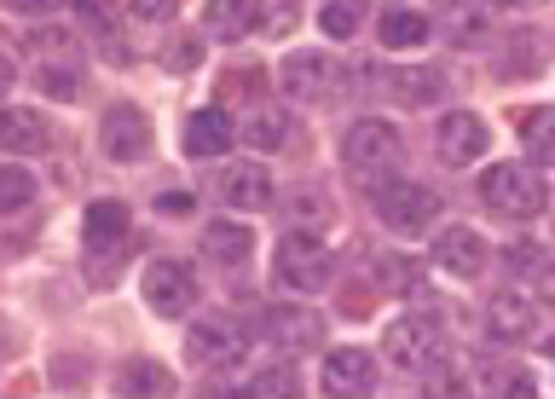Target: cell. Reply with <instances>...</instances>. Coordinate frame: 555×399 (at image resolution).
<instances>
[{
	"instance_id": "cell-1",
	"label": "cell",
	"mask_w": 555,
	"mask_h": 399,
	"mask_svg": "<svg viewBox=\"0 0 555 399\" xmlns=\"http://www.w3.org/2000/svg\"><path fill=\"white\" fill-rule=\"evenodd\" d=\"M480 203L503 220H532V215H544L550 185L532 163H492L480 173Z\"/></svg>"
},
{
	"instance_id": "cell-2",
	"label": "cell",
	"mask_w": 555,
	"mask_h": 399,
	"mask_svg": "<svg viewBox=\"0 0 555 399\" xmlns=\"http://www.w3.org/2000/svg\"><path fill=\"white\" fill-rule=\"evenodd\" d=\"M272 278H278V289H289V295L330 289L336 255H330V243L312 237V232H284L278 237V255H272Z\"/></svg>"
},
{
	"instance_id": "cell-3",
	"label": "cell",
	"mask_w": 555,
	"mask_h": 399,
	"mask_svg": "<svg viewBox=\"0 0 555 399\" xmlns=\"http://www.w3.org/2000/svg\"><path fill=\"white\" fill-rule=\"evenodd\" d=\"M382 359L393 364V371H440L446 364V324H434L428 312H405V319L388 324V336H382Z\"/></svg>"
},
{
	"instance_id": "cell-4",
	"label": "cell",
	"mask_w": 555,
	"mask_h": 399,
	"mask_svg": "<svg viewBox=\"0 0 555 399\" xmlns=\"http://www.w3.org/2000/svg\"><path fill=\"white\" fill-rule=\"evenodd\" d=\"M371 208L388 232H428L440 220V191H428L416 180H382L371 185Z\"/></svg>"
},
{
	"instance_id": "cell-5",
	"label": "cell",
	"mask_w": 555,
	"mask_h": 399,
	"mask_svg": "<svg viewBox=\"0 0 555 399\" xmlns=\"http://www.w3.org/2000/svg\"><path fill=\"white\" fill-rule=\"evenodd\" d=\"M341 163H347V173H359V180L382 185V180H388V168L399 163V133H393V121H376V116L353 121V128H347V139H341Z\"/></svg>"
},
{
	"instance_id": "cell-6",
	"label": "cell",
	"mask_w": 555,
	"mask_h": 399,
	"mask_svg": "<svg viewBox=\"0 0 555 399\" xmlns=\"http://www.w3.org/2000/svg\"><path fill=\"white\" fill-rule=\"evenodd\" d=\"M139 289H145V307L163 312V319H185L191 301H197V278H191V267H185V260H173V255L145 260Z\"/></svg>"
},
{
	"instance_id": "cell-7",
	"label": "cell",
	"mask_w": 555,
	"mask_h": 399,
	"mask_svg": "<svg viewBox=\"0 0 555 399\" xmlns=\"http://www.w3.org/2000/svg\"><path fill=\"white\" fill-rule=\"evenodd\" d=\"M243 353H249V336L232 319H197L185 330V359L197 371H237Z\"/></svg>"
},
{
	"instance_id": "cell-8",
	"label": "cell",
	"mask_w": 555,
	"mask_h": 399,
	"mask_svg": "<svg viewBox=\"0 0 555 399\" xmlns=\"http://www.w3.org/2000/svg\"><path fill=\"white\" fill-rule=\"evenodd\" d=\"M336 81H341V69L330 64V52H289L284 69H278V87H284V99L295 104H324V99H336Z\"/></svg>"
},
{
	"instance_id": "cell-9",
	"label": "cell",
	"mask_w": 555,
	"mask_h": 399,
	"mask_svg": "<svg viewBox=\"0 0 555 399\" xmlns=\"http://www.w3.org/2000/svg\"><path fill=\"white\" fill-rule=\"evenodd\" d=\"M376 353L364 347H330L324 353V371H319V388L330 399H371L376 394Z\"/></svg>"
},
{
	"instance_id": "cell-10",
	"label": "cell",
	"mask_w": 555,
	"mask_h": 399,
	"mask_svg": "<svg viewBox=\"0 0 555 399\" xmlns=\"http://www.w3.org/2000/svg\"><path fill=\"white\" fill-rule=\"evenodd\" d=\"M99 151L111 156V163H139V156L151 151V121L139 104H111L99 121Z\"/></svg>"
},
{
	"instance_id": "cell-11",
	"label": "cell",
	"mask_w": 555,
	"mask_h": 399,
	"mask_svg": "<svg viewBox=\"0 0 555 399\" xmlns=\"http://www.w3.org/2000/svg\"><path fill=\"white\" fill-rule=\"evenodd\" d=\"M486 145H492V133H486V121H480V116H468V111H451L440 128H434V156H440L446 168L480 163Z\"/></svg>"
},
{
	"instance_id": "cell-12",
	"label": "cell",
	"mask_w": 555,
	"mask_h": 399,
	"mask_svg": "<svg viewBox=\"0 0 555 399\" xmlns=\"http://www.w3.org/2000/svg\"><path fill=\"white\" fill-rule=\"evenodd\" d=\"M128 232H133V215L121 203H93L87 208V260H111L128 249Z\"/></svg>"
},
{
	"instance_id": "cell-13",
	"label": "cell",
	"mask_w": 555,
	"mask_h": 399,
	"mask_svg": "<svg viewBox=\"0 0 555 399\" xmlns=\"http://www.w3.org/2000/svg\"><path fill=\"white\" fill-rule=\"evenodd\" d=\"M220 197L237 208V215H260V208H272L278 203V191H272V173L260 168V163H232L220 173Z\"/></svg>"
},
{
	"instance_id": "cell-14",
	"label": "cell",
	"mask_w": 555,
	"mask_h": 399,
	"mask_svg": "<svg viewBox=\"0 0 555 399\" xmlns=\"http://www.w3.org/2000/svg\"><path fill=\"white\" fill-rule=\"evenodd\" d=\"M434 267L451 278H480L486 272V237L468 232V226H446L434 232Z\"/></svg>"
},
{
	"instance_id": "cell-15",
	"label": "cell",
	"mask_w": 555,
	"mask_h": 399,
	"mask_svg": "<svg viewBox=\"0 0 555 399\" xmlns=\"http://www.w3.org/2000/svg\"><path fill=\"white\" fill-rule=\"evenodd\" d=\"M260 324H267V342L284 347V353H307V347H319V336H324V330H319L324 319H319V312H307V307H272Z\"/></svg>"
},
{
	"instance_id": "cell-16",
	"label": "cell",
	"mask_w": 555,
	"mask_h": 399,
	"mask_svg": "<svg viewBox=\"0 0 555 399\" xmlns=\"http://www.w3.org/2000/svg\"><path fill=\"white\" fill-rule=\"evenodd\" d=\"M284 220H289V232H330L336 226V197H330L324 185H295L289 197H284Z\"/></svg>"
},
{
	"instance_id": "cell-17",
	"label": "cell",
	"mask_w": 555,
	"mask_h": 399,
	"mask_svg": "<svg viewBox=\"0 0 555 399\" xmlns=\"http://www.w3.org/2000/svg\"><path fill=\"white\" fill-rule=\"evenodd\" d=\"M486 324H492L498 342H527L538 330V312H532V301L520 289H498L492 301H486Z\"/></svg>"
},
{
	"instance_id": "cell-18",
	"label": "cell",
	"mask_w": 555,
	"mask_h": 399,
	"mask_svg": "<svg viewBox=\"0 0 555 399\" xmlns=\"http://www.w3.org/2000/svg\"><path fill=\"white\" fill-rule=\"evenodd\" d=\"M0 139H7L12 156H35V151H52V121L29 104H12L7 121H0Z\"/></svg>"
},
{
	"instance_id": "cell-19",
	"label": "cell",
	"mask_w": 555,
	"mask_h": 399,
	"mask_svg": "<svg viewBox=\"0 0 555 399\" xmlns=\"http://www.w3.org/2000/svg\"><path fill=\"white\" fill-rule=\"evenodd\" d=\"M232 139H237V128H232V116H225V111H191L180 145H185V156H220Z\"/></svg>"
},
{
	"instance_id": "cell-20",
	"label": "cell",
	"mask_w": 555,
	"mask_h": 399,
	"mask_svg": "<svg viewBox=\"0 0 555 399\" xmlns=\"http://www.w3.org/2000/svg\"><path fill=\"white\" fill-rule=\"evenodd\" d=\"M249 249H255V232L243 220H208L203 226V255L220 260V267H243Z\"/></svg>"
},
{
	"instance_id": "cell-21",
	"label": "cell",
	"mask_w": 555,
	"mask_h": 399,
	"mask_svg": "<svg viewBox=\"0 0 555 399\" xmlns=\"http://www.w3.org/2000/svg\"><path fill=\"white\" fill-rule=\"evenodd\" d=\"M382 81H388V93L399 99V104H405V111H423V104H440L446 99V76H440V69H393V76H382Z\"/></svg>"
},
{
	"instance_id": "cell-22",
	"label": "cell",
	"mask_w": 555,
	"mask_h": 399,
	"mask_svg": "<svg viewBox=\"0 0 555 399\" xmlns=\"http://www.w3.org/2000/svg\"><path fill=\"white\" fill-rule=\"evenodd\" d=\"M243 139H249L255 151H284L295 139V116L284 111V104H260V111L243 116Z\"/></svg>"
},
{
	"instance_id": "cell-23",
	"label": "cell",
	"mask_w": 555,
	"mask_h": 399,
	"mask_svg": "<svg viewBox=\"0 0 555 399\" xmlns=\"http://www.w3.org/2000/svg\"><path fill=\"white\" fill-rule=\"evenodd\" d=\"M116 388L128 394V399H163V394H173V376L156 359H128L116 371Z\"/></svg>"
},
{
	"instance_id": "cell-24",
	"label": "cell",
	"mask_w": 555,
	"mask_h": 399,
	"mask_svg": "<svg viewBox=\"0 0 555 399\" xmlns=\"http://www.w3.org/2000/svg\"><path fill=\"white\" fill-rule=\"evenodd\" d=\"M376 29H382V47H423L428 41V17L405 12V7H388L376 17Z\"/></svg>"
},
{
	"instance_id": "cell-25",
	"label": "cell",
	"mask_w": 555,
	"mask_h": 399,
	"mask_svg": "<svg viewBox=\"0 0 555 399\" xmlns=\"http://www.w3.org/2000/svg\"><path fill=\"white\" fill-rule=\"evenodd\" d=\"M520 139H527V156H532V163L555 168V104L520 116Z\"/></svg>"
},
{
	"instance_id": "cell-26",
	"label": "cell",
	"mask_w": 555,
	"mask_h": 399,
	"mask_svg": "<svg viewBox=\"0 0 555 399\" xmlns=\"http://www.w3.org/2000/svg\"><path fill=\"white\" fill-rule=\"evenodd\" d=\"M208 35H225V41H237V35L255 29V7H232V0H215V7L203 12Z\"/></svg>"
},
{
	"instance_id": "cell-27",
	"label": "cell",
	"mask_w": 555,
	"mask_h": 399,
	"mask_svg": "<svg viewBox=\"0 0 555 399\" xmlns=\"http://www.w3.org/2000/svg\"><path fill=\"white\" fill-rule=\"evenodd\" d=\"M301 394V376L289 371V364H272V371H260L249 388H243V399H295Z\"/></svg>"
},
{
	"instance_id": "cell-28",
	"label": "cell",
	"mask_w": 555,
	"mask_h": 399,
	"mask_svg": "<svg viewBox=\"0 0 555 399\" xmlns=\"http://www.w3.org/2000/svg\"><path fill=\"white\" fill-rule=\"evenodd\" d=\"M35 81H41V93H52V99H81V69H69V64H41L35 69Z\"/></svg>"
},
{
	"instance_id": "cell-29",
	"label": "cell",
	"mask_w": 555,
	"mask_h": 399,
	"mask_svg": "<svg viewBox=\"0 0 555 399\" xmlns=\"http://www.w3.org/2000/svg\"><path fill=\"white\" fill-rule=\"evenodd\" d=\"M359 24H364V12L347 7V0H336V7L319 12V29L330 35V41H347V35H359Z\"/></svg>"
},
{
	"instance_id": "cell-30",
	"label": "cell",
	"mask_w": 555,
	"mask_h": 399,
	"mask_svg": "<svg viewBox=\"0 0 555 399\" xmlns=\"http://www.w3.org/2000/svg\"><path fill=\"white\" fill-rule=\"evenodd\" d=\"M492 399H538L532 376L520 371V364H498L492 371Z\"/></svg>"
},
{
	"instance_id": "cell-31",
	"label": "cell",
	"mask_w": 555,
	"mask_h": 399,
	"mask_svg": "<svg viewBox=\"0 0 555 399\" xmlns=\"http://www.w3.org/2000/svg\"><path fill=\"white\" fill-rule=\"evenodd\" d=\"M29 197H35V173L12 163L7 173H0V203H7V208H24Z\"/></svg>"
},
{
	"instance_id": "cell-32",
	"label": "cell",
	"mask_w": 555,
	"mask_h": 399,
	"mask_svg": "<svg viewBox=\"0 0 555 399\" xmlns=\"http://www.w3.org/2000/svg\"><path fill=\"white\" fill-rule=\"evenodd\" d=\"M376 272H382V289H411V260H393V255H376Z\"/></svg>"
},
{
	"instance_id": "cell-33",
	"label": "cell",
	"mask_w": 555,
	"mask_h": 399,
	"mask_svg": "<svg viewBox=\"0 0 555 399\" xmlns=\"http://www.w3.org/2000/svg\"><path fill=\"white\" fill-rule=\"evenodd\" d=\"M173 52H163V64L168 69H197L203 64V41H197V35H191V41H168Z\"/></svg>"
},
{
	"instance_id": "cell-34",
	"label": "cell",
	"mask_w": 555,
	"mask_h": 399,
	"mask_svg": "<svg viewBox=\"0 0 555 399\" xmlns=\"http://www.w3.org/2000/svg\"><path fill=\"white\" fill-rule=\"evenodd\" d=\"M255 24L267 29V35H289V29H295V7H260Z\"/></svg>"
},
{
	"instance_id": "cell-35",
	"label": "cell",
	"mask_w": 555,
	"mask_h": 399,
	"mask_svg": "<svg viewBox=\"0 0 555 399\" xmlns=\"http://www.w3.org/2000/svg\"><path fill=\"white\" fill-rule=\"evenodd\" d=\"M538 295H544V301L555 307V260H550V267H544V272H538Z\"/></svg>"
},
{
	"instance_id": "cell-36",
	"label": "cell",
	"mask_w": 555,
	"mask_h": 399,
	"mask_svg": "<svg viewBox=\"0 0 555 399\" xmlns=\"http://www.w3.org/2000/svg\"><path fill=\"white\" fill-rule=\"evenodd\" d=\"M451 399H468V394H463V388H451Z\"/></svg>"
}]
</instances>
